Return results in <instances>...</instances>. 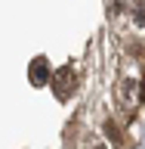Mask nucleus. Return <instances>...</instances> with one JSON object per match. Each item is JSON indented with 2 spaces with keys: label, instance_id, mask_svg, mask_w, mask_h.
<instances>
[{
  "label": "nucleus",
  "instance_id": "1",
  "mask_svg": "<svg viewBox=\"0 0 145 149\" xmlns=\"http://www.w3.org/2000/svg\"><path fill=\"white\" fill-rule=\"evenodd\" d=\"M28 81L34 84V87H43V84L53 81V68L46 62V56H34L31 65H28Z\"/></svg>",
  "mask_w": 145,
  "mask_h": 149
},
{
  "label": "nucleus",
  "instance_id": "2",
  "mask_svg": "<svg viewBox=\"0 0 145 149\" xmlns=\"http://www.w3.org/2000/svg\"><path fill=\"white\" fill-rule=\"evenodd\" d=\"M49 84L56 87V96L65 100V96L74 90V68H71V65H62L59 72H53V81H49Z\"/></svg>",
  "mask_w": 145,
  "mask_h": 149
},
{
  "label": "nucleus",
  "instance_id": "3",
  "mask_svg": "<svg viewBox=\"0 0 145 149\" xmlns=\"http://www.w3.org/2000/svg\"><path fill=\"white\" fill-rule=\"evenodd\" d=\"M105 134H108V140H111L118 149L124 146V134H120V127H118V121H114V118H108V121H105Z\"/></svg>",
  "mask_w": 145,
  "mask_h": 149
},
{
  "label": "nucleus",
  "instance_id": "4",
  "mask_svg": "<svg viewBox=\"0 0 145 149\" xmlns=\"http://www.w3.org/2000/svg\"><path fill=\"white\" fill-rule=\"evenodd\" d=\"M139 100L145 102V78H142V81H139Z\"/></svg>",
  "mask_w": 145,
  "mask_h": 149
},
{
  "label": "nucleus",
  "instance_id": "5",
  "mask_svg": "<svg viewBox=\"0 0 145 149\" xmlns=\"http://www.w3.org/2000/svg\"><path fill=\"white\" fill-rule=\"evenodd\" d=\"M96 149H105V146H96Z\"/></svg>",
  "mask_w": 145,
  "mask_h": 149
}]
</instances>
